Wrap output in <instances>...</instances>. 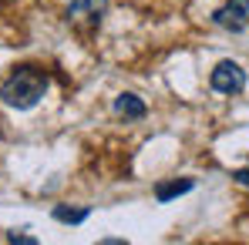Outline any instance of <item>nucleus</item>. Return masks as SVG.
<instances>
[{
	"label": "nucleus",
	"instance_id": "1a4fd4ad",
	"mask_svg": "<svg viewBox=\"0 0 249 245\" xmlns=\"http://www.w3.org/2000/svg\"><path fill=\"white\" fill-rule=\"evenodd\" d=\"M232 181H236V185H243V188H249V168H239V171H232Z\"/></svg>",
	"mask_w": 249,
	"mask_h": 245
},
{
	"label": "nucleus",
	"instance_id": "f257e3e1",
	"mask_svg": "<svg viewBox=\"0 0 249 245\" xmlns=\"http://www.w3.org/2000/svg\"><path fill=\"white\" fill-rule=\"evenodd\" d=\"M47 71L34 67V64H20L10 71V78L0 84V101L7 108H17V111H31L37 108L47 94Z\"/></svg>",
	"mask_w": 249,
	"mask_h": 245
},
{
	"label": "nucleus",
	"instance_id": "39448f33",
	"mask_svg": "<svg viewBox=\"0 0 249 245\" xmlns=\"http://www.w3.org/2000/svg\"><path fill=\"white\" fill-rule=\"evenodd\" d=\"M111 111L124 118V121H142L145 114H148V104L138 98V94H118L115 98V104H111Z\"/></svg>",
	"mask_w": 249,
	"mask_h": 245
},
{
	"label": "nucleus",
	"instance_id": "f03ea898",
	"mask_svg": "<svg viewBox=\"0 0 249 245\" xmlns=\"http://www.w3.org/2000/svg\"><path fill=\"white\" fill-rule=\"evenodd\" d=\"M209 87L219 94H243L246 91V71L236 61H219L209 74Z\"/></svg>",
	"mask_w": 249,
	"mask_h": 245
},
{
	"label": "nucleus",
	"instance_id": "0eeeda50",
	"mask_svg": "<svg viewBox=\"0 0 249 245\" xmlns=\"http://www.w3.org/2000/svg\"><path fill=\"white\" fill-rule=\"evenodd\" d=\"M57 222H64V225H81L84 218L91 215L88 208H68V205H54V212H51Z\"/></svg>",
	"mask_w": 249,
	"mask_h": 245
},
{
	"label": "nucleus",
	"instance_id": "423d86ee",
	"mask_svg": "<svg viewBox=\"0 0 249 245\" xmlns=\"http://www.w3.org/2000/svg\"><path fill=\"white\" fill-rule=\"evenodd\" d=\"M196 188V181L192 178H175V181H162V185H155V198L165 205L172 198H178V195H185V192H192Z\"/></svg>",
	"mask_w": 249,
	"mask_h": 245
},
{
	"label": "nucleus",
	"instance_id": "7ed1b4c3",
	"mask_svg": "<svg viewBox=\"0 0 249 245\" xmlns=\"http://www.w3.org/2000/svg\"><path fill=\"white\" fill-rule=\"evenodd\" d=\"M105 14H108V0H71L68 3V24H74L81 31L101 27Z\"/></svg>",
	"mask_w": 249,
	"mask_h": 245
},
{
	"label": "nucleus",
	"instance_id": "20e7f679",
	"mask_svg": "<svg viewBox=\"0 0 249 245\" xmlns=\"http://www.w3.org/2000/svg\"><path fill=\"white\" fill-rule=\"evenodd\" d=\"M212 24L222 27V31H232V34L246 31L249 27V0H226V3L212 14Z\"/></svg>",
	"mask_w": 249,
	"mask_h": 245
},
{
	"label": "nucleus",
	"instance_id": "6e6552de",
	"mask_svg": "<svg viewBox=\"0 0 249 245\" xmlns=\"http://www.w3.org/2000/svg\"><path fill=\"white\" fill-rule=\"evenodd\" d=\"M7 242H17V245H37L34 235H17V232H7Z\"/></svg>",
	"mask_w": 249,
	"mask_h": 245
}]
</instances>
